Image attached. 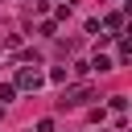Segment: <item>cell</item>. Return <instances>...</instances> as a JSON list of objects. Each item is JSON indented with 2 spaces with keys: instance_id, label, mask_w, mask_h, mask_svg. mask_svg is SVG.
<instances>
[{
  "instance_id": "cell-2",
  "label": "cell",
  "mask_w": 132,
  "mask_h": 132,
  "mask_svg": "<svg viewBox=\"0 0 132 132\" xmlns=\"http://www.w3.org/2000/svg\"><path fill=\"white\" fill-rule=\"evenodd\" d=\"M41 82H45V74H41L37 66H16V78H12L16 91H37Z\"/></svg>"
},
{
  "instance_id": "cell-6",
  "label": "cell",
  "mask_w": 132,
  "mask_h": 132,
  "mask_svg": "<svg viewBox=\"0 0 132 132\" xmlns=\"http://www.w3.org/2000/svg\"><path fill=\"white\" fill-rule=\"evenodd\" d=\"M37 33H41V37H58V25H54V21H41Z\"/></svg>"
},
{
  "instance_id": "cell-5",
  "label": "cell",
  "mask_w": 132,
  "mask_h": 132,
  "mask_svg": "<svg viewBox=\"0 0 132 132\" xmlns=\"http://www.w3.org/2000/svg\"><path fill=\"white\" fill-rule=\"evenodd\" d=\"M12 99H16V87H12V82H4V87H0V107H4V103H12Z\"/></svg>"
},
{
  "instance_id": "cell-4",
  "label": "cell",
  "mask_w": 132,
  "mask_h": 132,
  "mask_svg": "<svg viewBox=\"0 0 132 132\" xmlns=\"http://www.w3.org/2000/svg\"><path fill=\"white\" fill-rule=\"evenodd\" d=\"M91 70H99V74H107V70H116V62H111L107 54H95V58H91Z\"/></svg>"
},
{
  "instance_id": "cell-10",
  "label": "cell",
  "mask_w": 132,
  "mask_h": 132,
  "mask_svg": "<svg viewBox=\"0 0 132 132\" xmlns=\"http://www.w3.org/2000/svg\"><path fill=\"white\" fill-rule=\"evenodd\" d=\"M33 132H54V120H50V116H45V120H37V128H33Z\"/></svg>"
},
{
  "instance_id": "cell-7",
  "label": "cell",
  "mask_w": 132,
  "mask_h": 132,
  "mask_svg": "<svg viewBox=\"0 0 132 132\" xmlns=\"http://www.w3.org/2000/svg\"><path fill=\"white\" fill-rule=\"evenodd\" d=\"M45 78H50V82H66V66H54V70H50Z\"/></svg>"
},
{
  "instance_id": "cell-9",
  "label": "cell",
  "mask_w": 132,
  "mask_h": 132,
  "mask_svg": "<svg viewBox=\"0 0 132 132\" xmlns=\"http://www.w3.org/2000/svg\"><path fill=\"white\" fill-rule=\"evenodd\" d=\"M50 8V0H29V12H45Z\"/></svg>"
},
{
  "instance_id": "cell-8",
  "label": "cell",
  "mask_w": 132,
  "mask_h": 132,
  "mask_svg": "<svg viewBox=\"0 0 132 132\" xmlns=\"http://www.w3.org/2000/svg\"><path fill=\"white\" fill-rule=\"evenodd\" d=\"M54 16H58V21H70V0H66V4H58V8H54Z\"/></svg>"
},
{
  "instance_id": "cell-1",
  "label": "cell",
  "mask_w": 132,
  "mask_h": 132,
  "mask_svg": "<svg viewBox=\"0 0 132 132\" xmlns=\"http://www.w3.org/2000/svg\"><path fill=\"white\" fill-rule=\"evenodd\" d=\"M87 99H95V91H91L87 82H78V87H66V91H62L58 107H62V111H74V107H82Z\"/></svg>"
},
{
  "instance_id": "cell-11",
  "label": "cell",
  "mask_w": 132,
  "mask_h": 132,
  "mask_svg": "<svg viewBox=\"0 0 132 132\" xmlns=\"http://www.w3.org/2000/svg\"><path fill=\"white\" fill-rule=\"evenodd\" d=\"M0 120H4V107H0Z\"/></svg>"
},
{
  "instance_id": "cell-3",
  "label": "cell",
  "mask_w": 132,
  "mask_h": 132,
  "mask_svg": "<svg viewBox=\"0 0 132 132\" xmlns=\"http://www.w3.org/2000/svg\"><path fill=\"white\" fill-rule=\"evenodd\" d=\"M99 29H103V33H107V37H120V33H124V12H107V16H103V25H99Z\"/></svg>"
}]
</instances>
